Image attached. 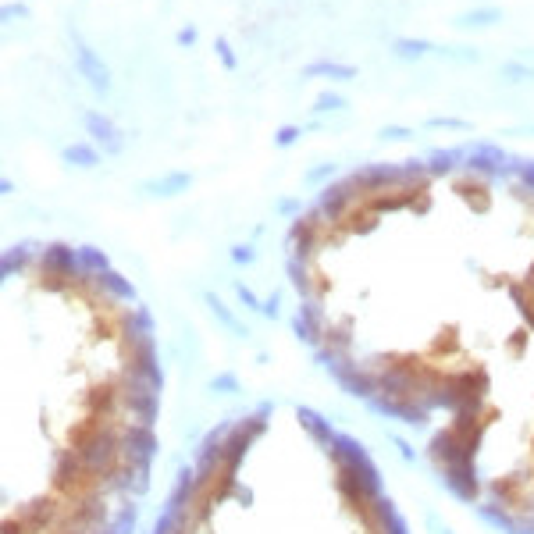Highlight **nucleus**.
<instances>
[{"label": "nucleus", "mask_w": 534, "mask_h": 534, "mask_svg": "<svg viewBox=\"0 0 534 534\" xmlns=\"http://www.w3.org/2000/svg\"><path fill=\"white\" fill-rule=\"evenodd\" d=\"M79 58H82V72H86V75H89V79H93V82H96V86L103 89V86H107V72H103V65H100V61L93 58L89 50H82Z\"/></svg>", "instance_id": "obj_1"}, {"label": "nucleus", "mask_w": 534, "mask_h": 534, "mask_svg": "<svg viewBox=\"0 0 534 534\" xmlns=\"http://www.w3.org/2000/svg\"><path fill=\"white\" fill-rule=\"evenodd\" d=\"M189 178H182V175H171V178H164L160 185H153V193H175V189H182Z\"/></svg>", "instance_id": "obj_2"}, {"label": "nucleus", "mask_w": 534, "mask_h": 534, "mask_svg": "<svg viewBox=\"0 0 534 534\" xmlns=\"http://www.w3.org/2000/svg\"><path fill=\"white\" fill-rule=\"evenodd\" d=\"M68 160H75V164H93V153L86 150V146H75V150H68Z\"/></svg>", "instance_id": "obj_3"}, {"label": "nucleus", "mask_w": 534, "mask_h": 534, "mask_svg": "<svg viewBox=\"0 0 534 534\" xmlns=\"http://www.w3.org/2000/svg\"><path fill=\"white\" fill-rule=\"evenodd\" d=\"M382 136H389V139H406V129H389V132H382Z\"/></svg>", "instance_id": "obj_4"}, {"label": "nucleus", "mask_w": 534, "mask_h": 534, "mask_svg": "<svg viewBox=\"0 0 534 534\" xmlns=\"http://www.w3.org/2000/svg\"><path fill=\"white\" fill-rule=\"evenodd\" d=\"M292 139H296V129H285V132L278 136V143H292Z\"/></svg>", "instance_id": "obj_5"}]
</instances>
